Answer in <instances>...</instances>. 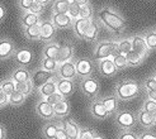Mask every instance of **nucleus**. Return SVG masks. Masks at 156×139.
<instances>
[{
    "instance_id": "obj_1",
    "label": "nucleus",
    "mask_w": 156,
    "mask_h": 139,
    "mask_svg": "<svg viewBox=\"0 0 156 139\" xmlns=\"http://www.w3.org/2000/svg\"><path fill=\"white\" fill-rule=\"evenodd\" d=\"M97 19L100 22V24L115 36H121L126 30V20L122 14L112 6L100 8L97 13Z\"/></svg>"
},
{
    "instance_id": "obj_2",
    "label": "nucleus",
    "mask_w": 156,
    "mask_h": 139,
    "mask_svg": "<svg viewBox=\"0 0 156 139\" xmlns=\"http://www.w3.org/2000/svg\"><path fill=\"white\" fill-rule=\"evenodd\" d=\"M141 91V86L135 80L124 79L119 80L114 86V95L119 101H131L135 100Z\"/></svg>"
},
{
    "instance_id": "obj_3",
    "label": "nucleus",
    "mask_w": 156,
    "mask_h": 139,
    "mask_svg": "<svg viewBox=\"0 0 156 139\" xmlns=\"http://www.w3.org/2000/svg\"><path fill=\"white\" fill-rule=\"evenodd\" d=\"M117 52V41H99L95 43L93 49V59L100 61L112 57Z\"/></svg>"
},
{
    "instance_id": "obj_4",
    "label": "nucleus",
    "mask_w": 156,
    "mask_h": 139,
    "mask_svg": "<svg viewBox=\"0 0 156 139\" xmlns=\"http://www.w3.org/2000/svg\"><path fill=\"white\" fill-rule=\"evenodd\" d=\"M114 117V124L118 127L119 129L124 130H132L136 124H137V119H136V114L132 110H118Z\"/></svg>"
},
{
    "instance_id": "obj_5",
    "label": "nucleus",
    "mask_w": 156,
    "mask_h": 139,
    "mask_svg": "<svg viewBox=\"0 0 156 139\" xmlns=\"http://www.w3.org/2000/svg\"><path fill=\"white\" fill-rule=\"evenodd\" d=\"M99 89H100V85H99V81L95 79V77L90 76V77L80 79L79 90L85 97L95 99L99 94Z\"/></svg>"
},
{
    "instance_id": "obj_6",
    "label": "nucleus",
    "mask_w": 156,
    "mask_h": 139,
    "mask_svg": "<svg viewBox=\"0 0 156 139\" xmlns=\"http://www.w3.org/2000/svg\"><path fill=\"white\" fill-rule=\"evenodd\" d=\"M95 63L93 62L90 58H77L75 59V68H76V75L79 79H84V77H90L93 76L95 71Z\"/></svg>"
},
{
    "instance_id": "obj_7",
    "label": "nucleus",
    "mask_w": 156,
    "mask_h": 139,
    "mask_svg": "<svg viewBox=\"0 0 156 139\" xmlns=\"http://www.w3.org/2000/svg\"><path fill=\"white\" fill-rule=\"evenodd\" d=\"M56 76L58 79H66V80H75L76 75V68H75V59H70L66 62L58 63Z\"/></svg>"
},
{
    "instance_id": "obj_8",
    "label": "nucleus",
    "mask_w": 156,
    "mask_h": 139,
    "mask_svg": "<svg viewBox=\"0 0 156 139\" xmlns=\"http://www.w3.org/2000/svg\"><path fill=\"white\" fill-rule=\"evenodd\" d=\"M75 56V47L71 42L69 41H64L58 43V53H57V63H62L66 62V61L74 59Z\"/></svg>"
},
{
    "instance_id": "obj_9",
    "label": "nucleus",
    "mask_w": 156,
    "mask_h": 139,
    "mask_svg": "<svg viewBox=\"0 0 156 139\" xmlns=\"http://www.w3.org/2000/svg\"><path fill=\"white\" fill-rule=\"evenodd\" d=\"M40 25H41L40 41H42L44 43L53 42L55 37H56L57 29H56V27L53 25V23L51 22V19H43V20H41Z\"/></svg>"
},
{
    "instance_id": "obj_10",
    "label": "nucleus",
    "mask_w": 156,
    "mask_h": 139,
    "mask_svg": "<svg viewBox=\"0 0 156 139\" xmlns=\"http://www.w3.org/2000/svg\"><path fill=\"white\" fill-rule=\"evenodd\" d=\"M13 59L15 61V63L22 66V67H27L34 61V52L29 48H19L15 49Z\"/></svg>"
},
{
    "instance_id": "obj_11",
    "label": "nucleus",
    "mask_w": 156,
    "mask_h": 139,
    "mask_svg": "<svg viewBox=\"0 0 156 139\" xmlns=\"http://www.w3.org/2000/svg\"><path fill=\"white\" fill-rule=\"evenodd\" d=\"M55 77H57L55 72H48L46 70H42V68H38V70H34L32 72V76H30V81H32L34 89L37 90L38 87H41L43 83H46L50 80H53Z\"/></svg>"
},
{
    "instance_id": "obj_12",
    "label": "nucleus",
    "mask_w": 156,
    "mask_h": 139,
    "mask_svg": "<svg viewBox=\"0 0 156 139\" xmlns=\"http://www.w3.org/2000/svg\"><path fill=\"white\" fill-rule=\"evenodd\" d=\"M97 68H98V72L100 76L103 77H113L118 70L114 66V62L112 57L109 58H104V59H100V61H97Z\"/></svg>"
},
{
    "instance_id": "obj_13",
    "label": "nucleus",
    "mask_w": 156,
    "mask_h": 139,
    "mask_svg": "<svg viewBox=\"0 0 156 139\" xmlns=\"http://www.w3.org/2000/svg\"><path fill=\"white\" fill-rule=\"evenodd\" d=\"M36 113L40 118L43 120H52L55 118V113H53V105H51L46 99L38 100L36 104Z\"/></svg>"
},
{
    "instance_id": "obj_14",
    "label": "nucleus",
    "mask_w": 156,
    "mask_h": 139,
    "mask_svg": "<svg viewBox=\"0 0 156 139\" xmlns=\"http://www.w3.org/2000/svg\"><path fill=\"white\" fill-rule=\"evenodd\" d=\"M89 113H90L91 117L94 119H97V120H105L109 117L108 111L105 110V107H104V105L102 103V100H100V97H95L90 103Z\"/></svg>"
},
{
    "instance_id": "obj_15",
    "label": "nucleus",
    "mask_w": 156,
    "mask_h": 139,
    "mask_svg": "<svg viewBox=\"0 0 156 139\" xmlns=\"http://www.w3.org/2000/svg\"><path fill=\"white\" fill-rule=\"evenodd\" d=\"M91 20L93 19H83V18H77L74 20L71 29L74 32V36L77 38V39H84L85 33H87L88 28L91 24Z\"/></svg>"
},
{
    "instance_id": "obj_16",
    "label": "nucleus",
    "mask_w": 156,
    "mask_h": 139,
    "mask_svg": "<svg viewBox=\"0 0 156 139\" xmlns=\"http://www.w3.org/2000/svg\"><path fill=\"white\" fill-rule=\"evenodd\" d=\"M15 44L9 38H0V61H5L13 57L15 52Z\"/></svg>"
},
{
    "instance_id": "obj_17",
    "label": "nucleus",
    "mask_w": 156,
    "mask_h": 139,
    "mask_svg": "<svg viewBox=\"0 0 156 139\" xmlns=\"http://www.w3.org/2000/svg\"><path fill=\"white\" fill-rule=\"evenodd\" d=\"M76 90V85L74 80H66V79H58L57 77V92L67 99L71 96Z\"/></svg>"
},
{
    "instance_id": "obj_18",
    "label": "nucleus",
    "mask_w": 156,
    "mask_h": 139,
    "mask_svg": "<svg viewBox=\"0 0 156 139\" xmlns=\"http://www.w3.org/2000/svg\"><path fill=\"white\" fill-rule=\"evenodd\" d=\"M62 128L65 129V132L69 137V139H77L79 138V133H80V125L71 119V118H66L61 121Z\"/></svg>"
},
{
    "instance_id": "obj_19",
    "label": "nucleus",
    "mask_w": 156,
    "mask_h": 139,
    "mask_svg": "<svg viewBox=\"0 0 156 139\" xmlns=\"http://www.w3.org/2000/svg\"><path fill=\"white\" fill-rule=\"evenodd\" d=\"M131 39H132V49L136 51V52H138V53H141V55L145 56L146 58L149 57V55L151 53V51L147 48L142 33H138V34L132 36Z\"/></svg>"
},
{
    "instance_id": "obj_20",
    "label": "nucleus",
    "mask_w": 156,
    "mask_h": 139,
    "mask_svg": "<svg viewBox=\"0 0 156 139\" xmlns=\"http://www.w3.org/2000/svg\"><path fill=\"white\" fill-rule=\"evenodd\" d=\"M51 22L56 29H70L73 27L74 20L69 17V14H53L51 15Z\"/></svg>"
},
{
    "instance_id": "obj_21",
    "label": "nucleus",
    "mask_w": 156,
    "mask_h": 139,
    "mask_svg": "<svg viewBox=\"0 0 156 139\" xmlns=\"http://www.w3.org/2000/svg\"><path fill=\"white\" fill-rule=\"evenodd\" d=\"M56 91H57V77H55L53 80H50L46 83H43L41 87H38L37 94L41 99H46Z\"/></svg>"
},
{
    "instance_id": "obj_22",
    "label": "nucleus",
    "mask_w": 156,
    "mask_h": 139,
    "mask_svg": "<svg viewBox=\"0 0 156 139\" xmlns=\"http://www.w3.org/2000/svg\"><path fill=\"white\" fill-rule=\"evenodd\" d=\"M102 103L105 107V110L108 111V115H114L117 111H118V104H119V100L117 99V96L114 94L112 95H105L103 97H100Z\"/></svg>"
},
{
    "instance_id": "obj_23",
    "label": "nucleus",
    "mask_w": 156,
    "mask_h": 139,
    "mask_svg": "<svg viewBox=\"0 0 156 139\" xmlns=\"http://www.w3.org/2000/svg\"><path fill=\"white\" fill-rule=\"evenodd\" d=\"M136 119H137V124H140L142 128H145V129L154 128V119H152L151 113L140 109V111L136 114Z\"/></svg>"
},
{
    "instance_id": "obj_24",
    "label": "nucleus",
    "mask_w": 156,
    "mask_h": 139,
    "mask_svg": "<svg viewBox=\"0 0 156 139\" xmlns=\"http://www.w3.org/2000/svg\"><path fill=\"white\" fill-rule=\"evenodd\" d=\"M70 109H71V105H70L69 100L64 99L62 101L57 103L53 105V113H55V118H65L70 114Z\"/></svg>"
},
{
    "instance_id": "obj_25",
    "label": "nucleus",
    "mask_w": 156,
    "mask_h": 139,
    "mask_svg": "<svg viewBox=\"0 0 156 139\" xmlns=\"http://www.w3.org/2000/svg\"><path fill=\"white\" fill-rule=\"evenodd\" d=\"M30 76H32V72L29 71L27 67H17L12 72L10 75V79L14 81V82H23V81H27V80H30Z\"/></svg>"
},
{
    "instance_id": "obj_26",
    "label": "nucleus",
    "mask_w": 156,
    "mask_h": 139,
    "mask_svg": "<svg viewBox=\"0 0 156 139\" xmlns=\"http://www.w3.org/2000/svg\"><path fill=\"white\" fill-rule=\"evenodd\" d=\"M41 23V15L33 14L30 12H23L22 17H20V25L23 28H27L34 24H40Z\"/></svg>"
},
{
    "instance_id": "obj_27",
    "label": "nucleus",
    "mask_w": 156,
    "mask_h": 139,
    "mask_svg": "<svg viewBox=\"0 0 156 139\" xmlns=\"http://www.w3.org/2000/svg\"><path fill=\"white\" fill-rule=\"evenodd\" d=\"M99 30H100V22L98 19L93 18L91 24L88 28L87 33H85L84 41H87V42H95L97 38H98V34H99Z\"/></svg>"
},
{
    "instance_id": "obj_28",
    "label": "nucleus",
    "mask_w": 156,
    "mask_h": 139,
    "mask_svg": "<svg viewBox=\"0 0 156 139\" xmlns=\"http://www.w3.org/2000/svg\"><path fill=\"white\" fill-rule=\"evenodd\" d=\"M126 57H127L128 67H138V66H141L145 62V59H146L145 56H142L141 53H138V52H136L133 49L129 51L126 55Z\"/></svg>"
},
{
    "instance_id": "obj_29",
    "label": "nucleus",
    "mask_w": 156,
    "mask_h": 139,
    "mask_svg": "<svg viewBox=\"0 0 156 139\" xmlns=\"http://www.w3.org/2000/svg\"><path fill=\"white\" fill-rule=\"evenodd\" d=\"M23 34L27 38L28 41H40V36H41V25L40 24H34L27 28H23Z\"/></svg>"
},
{
    "instance_id": "obj_30",
    "label": "nucleus",
    "mask_w": 156,
    "mask_h": 139,
    "mask_svg": "<svg viewBox=\"0 0 156 139\" xmlns=\"http://www.w3.org/2000/svg\"><path fill=\"white\" fill-rule=\"evenodd\" d=\"M57 53H58V43L50 42V43L44 44V47L42 49V57L56 59L57 58Z\"/></svg>"
},
{
    "instance_id": "obj_31",
    "label": "nucleus",
    "mask_w": 156,
    "mask_h": 139,
    "mask_svg": "<svg viewBox=\"0 0 156 139\" xmlns=\"http://www.w3.org/2000/svg\"><path fill=\"white\" fill-rule=\"evenodd\" d=\"M61 125V123H55V121H48V123H46V124L43 125L42 128V135L44 139H53L55 135H56V132H57V129L58 127Z\"/></svg>"
},
{
    "instance_id": "obj_32",
    "label": "nucleus",
    "mask_w": 156,
    "mask_h": 139,
    "mask_svg": "<svg viewBox=\"0 0 156 139\" xmlns=\"http://www.w3.org/2000/svg\"><path fill=\"white\" fill-rule=\"evenodd\" d=\"M145 43L150 51H156V32L155 28H149L142 33Z\"/></svg>"
},
{
    "instance_id": "obj_33",
    "label": "nucleus",
    "mask_w": 156,
    "mask_h": 139,
    "mask_svg": "<svg viewBox=\"0 0 156 139\" xmlns=\"http://www.w3.org/2000/svg\"><path fill=\"white\" fill-rule=\"evenodd\" d=\"M70 6V0H55L52 4L53 14H67Z\"/></svg>"
},
{
    "instance_id": "obj_34",
    "label": "nucleus",
    "mask_w": 156,
    "mask_h": 139,
    "mask_svg": "<svg viewBox=\"0 0 156 139\" xmlns=\"http://www.w3.org/2000/svg\"><path fill=\"white\" fill-rule=\"evenodd\" d=\"M112 59H113L114 66L117 67L118 71H123V70L128 68V62H127L126 55H122V53H119V52H115L112 56Z\"/></svg>"
},
{
    "instance_id": "obj_35",
    "label": "nucleus",
    "mask_w": 156,
    "mask_h": 139,
    "mask_svg": "<svg viewBox=\"0 0 156 139\" xmlns=\"http://www.w3.org/2000/svg\"><path fill=\"white\" fill-rule=\"evenodd\" d=\"M34 86L30 80H27V81H23V82H15V91H19L22 92L23 95H30L32 92L34 91Z\"/></svg>"
},
{
    "instance_id": "obj_36",
    "label": "nucleus",
    "mask_w": 156,
    "mask_h": 139,
    "mask_svg": "<svg viewBox=\"0 0 156 139\" xmlns=\"http://www.w3.org/2000/svg\"><path fill=\"white\" fill-rule=\"evenodd\" d=\"M132 51V39L131 37L121 38L117 41V52L122 53V55H127V53Z\"/></svg>"
},
{
    "instance_id": "obj_37",
    "label": "nucleus",
    "mask_w": 156,
    "mask_h": 139,
    "mask_svg": "<svg viewBox=\"0 0 156 139\" xmlns=\"http://www.w3.org/2000/svg\"><path fill=\"white\" fill-rule=\"evenodd\" d=\"M57 67H58V63H57L56 59H51V58L42 57L41 63H40V68L46 70V71H48V72H55V73H56Z\"/></svg>"
},
{
    "instance_id": "obj_38",
    "label": "nucleus",
    "mask_w": 156,
    "mask_h": 139,
    "mask_svg": "<svg viewBox=\"0 0 156 139\" xmlns=\"http://www.w3.org/2000/svg\"><path fill=\"white\" fill-rule=\"evenodd\" d=\"M27 96L23 95L22 92L19 91H14L13 94L9 95V101H8V104L12 105V106H20L22 104H24Z\"/></svg>"
},
{
    "instance_id": "obj_39",
    "label": "nucleus",
    "mask_w": 156,
    "mask_h": 139,
    "mask_svg": "<svg viewBox=\"0 0 156 139\" xmlns=\"http://www.w3.org/2000/svg\"><path fill=\"white\" fill-rule=\"evenodd\" d=\"M79 18H83V19H93L94 18V9H93V6H91L90 3L80 5Z\"/></svg>"
},
{
    "instance_id": "obj_40",
    "label": "nucleus",
    "mask_w": 156,
    "mask_h": 139,
    "mask_svg": "<svg viewBox=\"0 0 156 139\" xmlns=\"http://www.w3.org/2000/svg\"><path fill=\"white\" fill-rule=\"evenodd\" d=\"M0 89L9 96L10 94H13V92L15 91V82L10 79V77L9 79H5V80H3L2 82H0Z\"/></svg>"
},
{
    "instance_id": "obj_41",
    "label": "nucleus",
    "mask_w": 156,
    "mask_h": 139,
    "mask_svg": "<svg viewBox=\"0 0 156 139\" xmlns=\"http://www.w3.org/2000/svg\"><path fill=\"white\" fill-rule=\"evenodd\" d=\"M79 12H80V5L75 4V3H73L71 0H70V6H69V10H67L69 17L71 18L73 20H75V19L79 18Z\"/></svg>"
},
{
    "instance_id": "obj_42",
    "label": "nucleus",
    "mask_w": 156,
    "mask_h": 139,
    "mask_svg": "<svg viewBox=\"0 0 156 139\" xmlns=\"http://www.w3.org/2000/svg\"><path fill=\"white\" fill-rule=\"evenodd\" d=\"M141 109L145 110V111H149V113L154 114L156 111V101H154V100H151V99H146L144 101V104H142Z\"/></svg>"
},
{
    "instance_id": "obj_43",
    "label": "nucleus",
    "mask_w": 156,
    "mask_h": 139,
    "mask_svg": "<svg viewBox=\"0 0 156 139\" xmlns=\"http://www.w3.org/2000/svg\"><path fill=\"white\" fill-rule=\"evenodd\" d=\"M117 139H138V135L132 132V130H124V129H121L119 133H118V137Z\"/></svg>"
},
{
    "instance_id": "obj_44",
    "label": "nucleus",
    "mask_w": 156,
    "mask_h": 139,
    "mask_svg": "<svg viewBox=\"0 0 156 139\" xmlns=\"http://www.w3.org/2000/svg\"><path fill=\"white\" fill-rule=\"evenodd\" d=\"M95 135V132L90 128H80V133L77 139H93Z\"/></svg>"
},
{
    "instance_id": "obj_45",
    "label": "nucleus",
    "mask_w": 156,
    "mask_h": 139,
    "mask_svg": "<svg viewBox=\"0 0 156 139\" xmlns=\"http://www.w3.org/2000/svg\"><path fill=\"white\" fill-rule=\"evenodd\" d=\"M142 87H144L146 91L156 90V79H155V76L147 77V79L144 81V83H142Z\"/></svg>"
},
{
    "instance_id": "obj_46",
    "label": "nucleus",
    "mask_w": 156,
    "mask_h": 139,
    "mask_svg": "<svg viewBox=\"0 0 156 139\" xmlns=\"http://www.w3.org/2000/svg\"><path fill=\"white\" fill-rule=\"evenodd\" d=\"M65 97L62 96L60 92H53L52 95H50L48 97H46V100H47V101L51 104V105H55V104H57V103H60V101H62V100H64Z\"/></svg>"
},
{
    "instance_id": "obj_47",
    "label": "nucleus",
    "mask_w": 156,
    "mask_h": 139,
    "mask_svg": "<svg viewBox=\"0 0 156 139\" xmlns=\"http://www.w3.org/2000/svg\"><path fill=\"white\" fill-rule=\"evenodd\" d=\"M34 0H18L17 4H18V8L19 9H22L23 12H28L29 8L33 5Z\"/></svg>"
},
{
    "instance_id": "obj_48",
    "label": "nucleus",
    "mask_w": 156,
    "mask_h": 139,
    "mask_svg": "<svg viewBox=\"0 0 156 139\" xmlns=\"http://www.w3.org/2000/svg\"><path fill=\"white\" fill-rule=\"evenodd\" d=\"M28 12L33 13V14H37V15H41L44 12V5L43 4H40V3H33V5L29 8Z\"/></svg>"
},
{
    "instance_id": "obj_49",
    "label": "nucleus",
    "mask_w": 156,
    "mask_h": 139,
    "mask_svg": "<svg viewBox=\"0 0 156 139\" xmlns=\"http://www.w3.org/2000/svg\"><path fill=\"white\" fill-rule=\"evenodd\" d=\"M53 139H69V137H67V134H66V132H65V129L62 128V125L58 127L57 132H56V135H55Z\"/></svg>"
},
{
    "instance_id": "obj_50",
    "label": "nucleus",
    "mask_w": 156,
    "mask_h": 139,
    "mask_svg": "<svg viewBox=\"0 0 156 139\" xmlns=\"http://www.w3.org/2000/svg\"><path fill=\"white\" fill-rule=\"evenodd\" d=\"M138 139H156V133L151 132V130H147V132H144L142 134H140Z\"/></svg>"
},
{
    "instance_id": "obj_51",
    "label": "nucleus",
    "mask_w": 156,
    "mask_h": 139,
    "mask_svg": "<svg viewBox=\"0 0 156 139\" xmlns=\"http://www.w3.org/2000/svg\"><path fill=\"white\" fill-rule=\"evenodd\" d=\"M8 101H9V96H8L2 89H0V107L5 106L8 104Z\"/></svg>"
},
{
    "instance_id": "obj_52",
    "label": "nucleus",
    "mask_w": 156,
    "mask_h": 139,
    "mask_svg": "<svg viewBox=\"0 0 156 139\" xmlns=\"http://www.w3.org/2000/svg\"><path fill=\"white\" fill-rule=\"evenodd\" d=\"M146 95H147V99H151V100H154V101H156V90L146 91Z\"/></svg>"
},
{
    "instance_id": "obj_53",
    "label": "nucleus",
    "mask_w": 156,
    "mask_h": 139,
    "mask_svg": "<svg viewBox=\"0 0 156 139\" xmlns=\"http://www.w3.org/2000/svg\"><path fill=\"white\" fill-rule=\"evenodd\" d=\"M0 139H6V129L2 124H0Z\"/></svg>"
},
{
    "instance_id": "obj_54",
    "label": "nucleus",
    "mask_w": 156,
    "mask_h": 139,
    "mask_svg": "<svg viewBox=\"0 0 156 139\" xmlns=\"http://www.w3.org/2000/svg\"><path fill=\"white\" fill-rule=\"evenodd\" d=\"M71 2L77 4V5H84V4H89L90 3L89 0H71Z\"/></svg>"
},
{
    "instance_id": "obj_55",
    "label": "nucleus",
    "mask_w": 156,
    "mask_h": 139,
    "mask_svg": "<svg viewBox=\"0 0 156 139\" xmlns=\"http://www.w3.org/2000/svg\"><path fill=\"white\" fill-rule=\"evenodd\" d=\"M4 17H5V8L0 4V22L4 19Z\"/></svg>"
},
{
    "instance_id": "obj_56",
    "label": "nucleus",
    "mask_w": 156,
    "mask_h": 139,
    "mask_svg": "<svg viewBox=\"0 0 156 139\" xmlns=\"http://www.w3.org/2000/svg\"><path fill=\"white\" fill-rule=\"evenodd\" d=\"M52 0H34V3H40V4H43V5H46V4H48V3H51Z\"/></svg>"
},
{
    "instance_id": "obj_57",
    "label": "nucleus",
    "mask_w": 156,
    "mask_h": 139,
    "mask_svg": "<svg viewBox=\"0 0 156 139\" xmlns=\"http://www.w3.org/2000/svg\"><path fill=\"white\" fill-rule=\"evenodd\" d=\"M93 139H105L102 134H98V133H95V135H94V138H93Z\"/></svg>"
},
{
    "instance_id": "obj_58",
    "label": "nucleus",
    "mask_w": 156,
    "mask_h": 139,
    "mask_svg": "<svg viewBox=\"0 0 156 139\" xmlns=\"http://www.w3.org/2000/svg\"><path fill=\"white\" fill-rule=\"evenodd\" d=\"M152 119H154V127H156V111L152 114Z\"/></svg>"
},
{
    "instance_id": "obj_59",
    "label": "nucleus",
    "mask_w": 156,
    "mask_h": 139,
    "mask_svg": "<svg viewBox=\"0 0 156 139\" xmlns=\"http://www.w3.org/2000/svg\"><path fill=\"white\" fill-rule=\"evenodd\" d=\"M154 76H155V79H156V73H155V75H154Z\"/></svg>"
},
{
    "instance_id": "obj_60",
    "label": "nucleus",
    "mask_w": 156,
    "mask_h": 139,
    "mask_svg": "<svg viewBox=\"0 0 156 139\" xmlns=\"http://www.w3.org/2000/svg\"><path fill=\"white\" fill-rule=\"evenodd\" d=\"M155 32H156V28H155Z\"/></svg>"
}]
</instances>
